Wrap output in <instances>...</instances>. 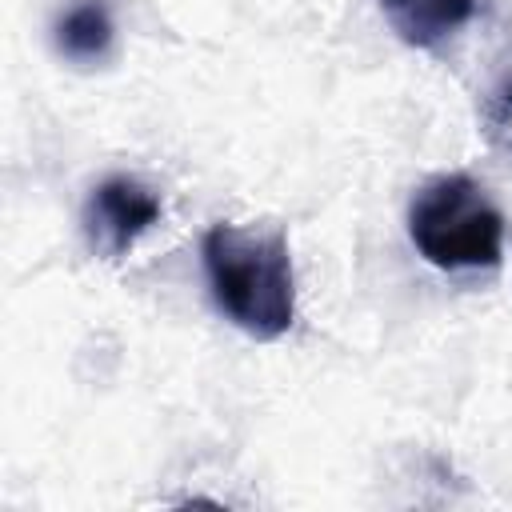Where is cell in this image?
I'll return each mask as SVG.
<instances>
[{
  "instance_id": "obj_6",
  "label": "cell",
  "mask_w": 512,
  "mask_h": 512,
  "mask_svg": "<svg viewBox=\"0 0 512 512\" xmlns=\"http://www.w3.org/2000/svg\"><path fill=\"white\" fill-rule=\"evenodd\" d=\"M504 104H512V84H508V88H504Z\"/></svg>"
},
{
  "instance_id": "obj_5",
  "label": "cell",
  "mask_w": 512,
  "mask_h": 512,
  "mask_svg": "<svg viewBox=\"0 0 512 512\" xmlns=\"http://www.w3.org/2000/svg\"><path fill=\"white\" fill-rule=\"evenodd\" d=\"M52 40H56V52L72 64H100L108 52H112V40H116V24H112V12L104 0H76L68 4L56 24H52Z\"/></svg>"
},
{
  "instance_id": "obj_4",
  "label": "cell",
  "mask_w": 512,
  "mask_h": 512,
  "mask_svg": "<svg viewBox=\"0 0 512 512\" xmlns=\"http://www.w3.org/2000/svg\"><path fill=\"white\" fill-rule=\"evenodd\" d=\"M392 32L412 48H436L476 12V0H380Z\"/></svg>"
},
{
  "instance_id": "obj_1",
  "label": "cell",
  "mask_w": 512,
  "mask_h": 512,
  "mask_svg": "<svg viewBox=\"0 0 512 512\" xmlns=\"http://www.w3.org/2000/svg\"><path fill=\"white\" fill-rule=\"evenodd\" d=\"M212 304L240 332L276 340L296 320V276L288 240L280 232H248L236 224H212L200 240Z\"/></svg>"
},
{
  "instance_id": "obj_3",
  "label": "cell",
  "mask_w": 512,
  "mask_h": 512,
  "mask_svg": "<svg viewBox=\"0 0 512 512\" xmlns=\"http://www.w3.org/2000/svg\"><path fill=\"white\" fill-rule=\"evenodd\" d=\"M160 220V196L136 176H108L84 204V232L100 256H124Z\"/></svg>"
},
{
  "instance_id": "obj_2",
  "label": "cell",
  "mask_w": 512,
  "mask_h": 512,
  "mask_svg": "<svg viewBox=\"0 0 512 512\" xmlns=\"http://www.w3.org/2000/svg\"><path fill=\"white\" fill-rule=\"evenodd\" d=\"M408 236L416 252L444 272L496 268L504 256V216L464 172L428 180L408 208Z\"/></svg>"
}]
</instances>
